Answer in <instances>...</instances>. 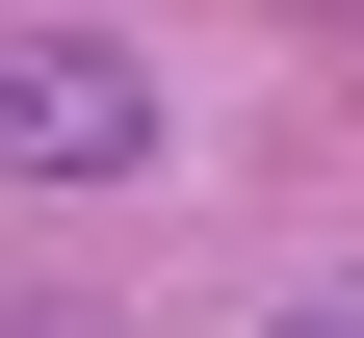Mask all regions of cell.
Masks as SVG:
<instances>
[{
    "instance_id": "7a4b0ae2",
    "label": "cell",
    "mask_w": 364,
    "mask_h": 338,
    "mask_svg": "<svg viewBox=\"0 0 364 338\" xmlns=\"http://www.w3.org/2000/svg\"><path fill=\"white\" fill-rule=\"evenodd\" d=\"M260 338H364V260H312V286H287V312H260Z\"/></svg>"
},
{
    "instance_id": "6da1fadb",
    "label": "cell",
    "mask_w": 364,
    "mask_h": 338,
    "mask_svg": "<svg viewBox=\"0 0 364 338\" xmlns=\"http://www.w3.org/2000/svg\"><path fill=\"white\" fill-rule=\"evenodd\" d=\"M156 53L130 26H0V182L26 208H105V182H156Z\"/></svg>"
}]
</instances>
